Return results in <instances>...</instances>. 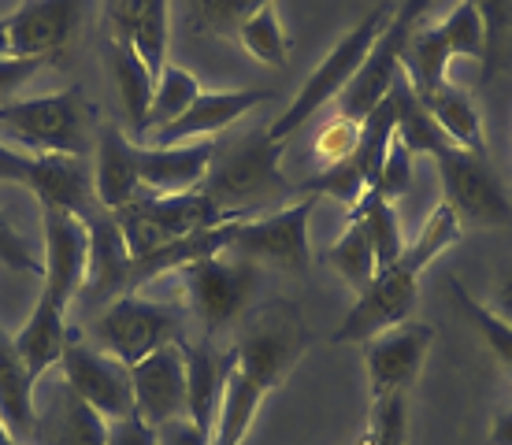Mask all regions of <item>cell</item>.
<instances>
[{
    "label": "cell",
    "mask_w": 512,
    "mask_h": 445,
    "mask_svg": "<svg viewBox=\"0 0 512 445\" xmlns=\"http://www.w3.org/2000/svg\"><path fill=\"white\" fill-rule=\"evenodd\" d=\"M461 219L446 201L438 204L435 212L427 216L423 230L405 245V253L397 256L394 264L383 267L368 290L357 293L353 308L346 319L338 323V331L331 334L334 345H364L375 334L390 331L397 323H405L416 308V293H420V275L423 267H431L438 256L446 253L449 245L461 242Z\"/></svg>",
    "instance_id": "cell-1"
},
{
    "label": "cell",
    "mask_w": 512,
    "mask_h": 445,
    "mask_svg": "<svg viewBox=\"0 0 512 445\" xmlns=\"http://www.w3.org/2000/svg\"><path fill=\"white\" fill-rule=\"evenodd\" d=\"M201 193L227 216L253 219L264 216V208L290 204L297 186L282 175V141L268 130H249L234 141H216Z\"/></svg>",
    "instance_id": "cell-2"
},
{
    "label": "cell",
    "mask_w": 512,
    "mask_h": 445,
    "mask_svg": "<svg viewBox=\"0 0 512 445\" xmlns=\"http://www.w3.org/2000/svg\"><path fill=\"white\" fill-rule=\"evenodd\" d=\"M93 130H97V108L82 93V86L0 104V138L30 149V156L56 153L86 160L93 149Z\"/></svg>",
    "instance_id": "cell-3"
},
{
    "label": "cell",
    "mask_w": 512,
    "mask_h": 445,
    "mask_svg": "<svg viewBox=\"0 0 512 445\" xmlns=\"http://www.w3.org/2000/svg\"><path fill=\"white\" fill-rule=\"evenodd\" d=\"M308 349V327L301 316V305L290 297H271L268 305H256L245 312L242 331L234 338V368L268 397L290 379L297 360Z\"/></svg>",
    "instance_id": "cell-4"
},
{
    "label": "cell",
    "mask_w": 512,
    "mask_h": 445,
    "mask_svg": "<svg viewBox=\"0 0 512 445\" xmlns=\"http://www.w3.org/2000/svg\"><path fill=\"white\" fill-rule=\"evenodd\" d=\"M123 227V238H127L130 256H149L160 245H171L179 238H190L197 230L219 227V223H234L238 216H227L223 208L208 201L201 190L190 193H171V197H160V193H145L141 190L127 208L112 212Z\"/></svg>",
    "instance_id": "cell-5"
},
{
    "label": "cell",
    "mask_w": 512,
    "mask_h": 445,
    "mask_svg": "<svg viewBox=\"0 0 512 445\" xmlns=\"http://www.w3.org/2000/svg\"><path fill=\"white\" fill-rule=\"evenodd\" d=\"M383 23H386V8H372V12L364 15V19L349 30L346 38L338 41V45L323 56L320 67L305 78V86L297 89V97L290 101V108H286V112H282L279 119L268 127L271 138L286 141L290 134H297V130L305 127L308 119L320 112L323 104L338 101V97L346 93V86L353 82V75L360 71L364 56H368V49H372L375 38H379Z\"/></svg>",
    "instance_id": "cell-6"
},
{
    "label": "cell",
    "mask_w": 512,
    "mask_h": 445,
    "mask_svg": "<svg viewBox=\"0 0 512 445\" xmlns=\"http://www.w3.org/2000/svg\"><path fill=\"white\" fill-rule=\"evenodd\" d=\"M179 323H182L179 305L127 293V297H119V301L101 308V316L93 319L90 334H93V345L101 353L116 356L127 368H134L149 353L179 342Z\"/></svg>",
    "instance_id": "cell-7"
},
{
    "label": "cell",
    "mask_w": 512,
    "mask_h": 445,
    "mask_svg": "<svg viewBox=\"0 0 512 445\" xmlns=\"http://www.w3.org/2000/svg\"><path fill=\"white\" fill-rule=\"evenodd\" d=\"M320 197H301V201L282 204L279 212H264V216L242 219L231 234L227 253L242 256L256 267H279L286 275H305L312 249H308V223H312V208Z\"/></svg>",
    "instance_id": "cell-8"
},
{
    "label": "cell",
    "mask_w": 512,
    "mask_h": 445,
    "mask_svg": "<svg viewBox=\"0 0 512 445\" xmlns=\"http://www.w3.org/2000/svg\"><path fill=\"white\" fill-rule=\"evenodd\" d=\"M431 0H401L394 8V15L383 23L375 45L368 49L360 71L353 75V82L346 86V93L338 97V119L349 123H364V115L372 112L375 104L386 101V93L394 86V78L401 75V56L409 49V38L416 34L420 15L427 12Z\"/></svg>",
    "instance_id": "cell-9"
},
{
    "label": "cell",
    "mask_w": 512,
    "mask_h": 445,
    "mask_svg": "<svg viewBox=\"0 0 512 445\" xmlns=\"http://www.w3.org/2000/svg\"><path fill=\"white\" fill-rule=\"evenodd\" d=\"M179 279L186 297H190L193 316L205 323L208 334H216L223 327H231L249 308L256 286H260V267L223 249V253L182 267Z\"/></svg>",
    "instance_id": "cell-10"
},
{
    "label": "cell",
    "mask_w": 512,
    "mask_h": 445,
    "mask_svg": "<svg viewBox=\"0 0 512 445\" xmlns=\"http://www.w3.org/2000/svg\"><path fill=\"white\" fill-rule=\"evenodd\" d=\"M431 160L438 164L446 204L457 212L461 227L464 223H472V227H505L509 223L512 204L483 156L468 153L461 145H446Z\"/></svg>",
    "instance_id": "cell-11"
},
{
    "label": "cell",
    "mask_w": 512,
    "mask_h": 445,
    "mask_svg": "<svg viewBox=\"0 0 512 445\" xmlns=\"http://www.w3.org/2000/svg\"><path fill=\"white\" fill-rule=\"evenodd\" d=\"M64 382L82 401H90L104 420H123L134 416V386H130V368L116 356L101 353L97 345H86L82 334L71 331L60 356Z\"/></svg>",
    "instance_id": "cell-12"
},
{
    "label": "cell",
    "mask_w": 512,
    "mask_h": 445,
    "mask_svg": "<svg viewBox=\"0 0 512 445\" xmlns=\"http://www.w3.org/2000/svg\"><path fill=\"white\" fill-rule=\"evenodd\" d=\"M41 234H45V256H41V290L64 308L78 297L90 267V223L71 216L64 208L41 204Z\"/></svg>",
    "instance_id": "cell-13"
},
{
    "label": "cell",
    "mask_w": 512,
    "mask_h": 445,
    "mask_svg": "<svg viewBox=\"0 0 512 445\" xmlns=\"http://www.w3.org/2000/svg\"><path fill=\"white\" fill-rule=\"evenodd\" d=\"M431 342H435V327L416 323V319H405L390 331L368 338L364 342V368H368L372 401L386 394H409V386H416V379H420Z\"/></svg>",
    "instance_id": "cell-14"
},
{
    "label": "cell",
    "mask_w": 512,
    "mask_h": 445,
    "mask_svg": "<svg viewBox=\"0 0 512 445\" xmlns=\"http://www.w3.org/2000/svg\"><path fill=\"white\" fill-rule=\"evenodd\" d=\"M90 0H23L8 15L12 56L23 60H56L75 41Z\"/></svg>",
    "instance_id": "cell-15"
},
{
    "label": "cell",
    "mask_w": 512,
    "mask_h": 445,
    "mask_svg": "<svg viewBox=\"0 0 512 445\" xmlns=\"http://www.w3.org/2000/svg\"><path fill=\"white\" fill-rule=\"evenodd\" d=\"M130 386H134V412L149 427H167L186 416V356L182 342L164 345L138 360L130 368Z\"/></svg>",
    "instance_id": "cell-16"
},
{
    "label": "cell",
    "mask_w": 512,
    "mask_h": 445,
    "mask_svg": "<svg viewBox=\"0 0 512 445\" xmlns=\"http://www.w3.org/2000/svg\"><path fill=\"white\" fill-rule=\"evenodd\" d=\"M130 267L134 256L127 249L123 227L112 212H97L90 219V267L78 297L90 308H104L130 293Z\"/></svg>",
    "instance_id": "cell-17"
},
{
    "label": "cell",
    "mask_w": 512,
    "mask_h": 445,
    "mask_svg": "<svg viewBox=\"0 0 512 445\" xmlns=\"http://www.w3.org/2000/svg\"><path fill=\"white\" fill-rule=\"evenodd\" d=\"M275 93L268 89H231V93H201L197 101L186 108V112L160 127L156 134H149L153 145H186V141H201V138H216L223 130L245 119V115L260 108L264 101H271Z\"/></svg>",
    "instance_id": "cell-18"
},
{
    "label": "cell",
    "mask_w": 512,
    "mask_h": 445,
    "mask_svg": "<svg viewBox=\"0 0 512 445\" xmlns=\"http://www.w3.org/2000/svg\"><path fill=\"white\" fill-rule=\"evenodd\" d=\"M212 156H216V138L186 141V145H138L141 190L160 197L201 190Z\"/></svg>",
    "instance_id": "cell-19"
},
{
    "label": "cell",
    "mask_w": 512,
    "mask_h": 445,
    "mask_svg": "<svg viewBox=\"0 0 512 445\" xmlns=\"http://www.w3.org/2000/svg\"><path fill=\"white\" fill-rule=\"evenodd\" d=\"M26 445H108V420L60 379L45 408L34 416Z\"/></svg>",
    "instance_id": "cell-20"
},
{
    "label": "cell",
    "mask_w": 512,
    "mask_h": 445,
    "mask_svg": "<svg viewBox=\"0 0 512 445\" xmlns=\"http://www.w3.org/2000/svg\"><path fill=\"white\" fill-rule=\"evenodd\" d=\"M93 193L104 212L127 208L141 193V171H138V141H130L116 123H101L97 141H93Z\"/></svg>",
    "instance_id": "cell-21"
},
{
    "label": "cell",
    "mask_w": 512,
    "mask_h": 445,
    "mask_svg": "<svg viewBox=\"0 0 512 445\" xmlns=\"http://www.w3.org/2000/svg\"><path fill=\"white\" fill-rule=\"evenodd\" d=\"M182 356H186V420L205 438H212L219 401H223V386H227V375L234 368V353L231 349L219 353L212 342H182Z\"/></svg>",
    "instance_id": "cell-22"
},
{
    "label": "cell",
    "mask_w": 512,
    "mask_h": 445,
    "mask_svg": "<svg viewBox=\"0 0 512 445\" xmlns=\"http://www.w3.org/2000/svg\"><path fill=\"white\" fill-rule=\"evenodd\" d=\"M67 338H71V327H67V312L56 305V301H52L49 293L41 290L38 293V305H34L30 319L23 323V331L12 334L15 353H19V360L26 364L30 379L38 382L45 371L60 364Z\"/></svg>",
    "instance_id": "cell-23"
},
{
    "label": "cell",
    "mask_w": 512,
    "mask_h": 445,
    "mask_svg": "<svg viewBox=\"0 0 512 445\" xmlns=\"http://www.w3.org/2000/svg\"><path fill=\"white\" fill-rule=\"evenodd\" d=\"M238 223H242V219H234V223H219V227H208V230H197V234H190V238H179V242L153 249L149 256H138L134 267H130V293L145 290L149 282H156L160 275H167V271H175V275H179L182 267L197 264V260H205V256L223 253V249L231 245V234H234Z\"/></svg>",
    "instance_id": "cell-24"
},
{
    "label": "cell",
    "mask_w": 512,
    "mask_h": 445,
    "mask_svg": "<svg viewBox=\"0 0 512 445\" xmlns=\"http://www.w3.org/2000/svg\"><path fill=\"white\" fill-rule=\"evenodd\" d=\"M112 38L130 41L145 67L160 75L167 64V0H116Z\"/></svg>",
    "instance_id": "cell-25"
},
{
    "label": "cell",
    "mask_w": 512,
    "mask_h": 445,
    "mask_svg": "<svg viewBox=\"0 0 512 445\" xmlns=\"http://www.w3.org/2000/svg\"><path fill=\"white\" fill-rule=\"evenodd\" d=\"M34 379L26 364L15 353L12 334L0 327V427L8 431L15 445L30 442V431H34Z\"/></svg>",
    "instance_id": "cell-26"
},
{
    "label": "cell",
    "mask_w": 512,
    "mask_h": 445,
    "mask_svg": "<svg viewBox=\"0 0 512 445\" xmlns=\"http://www.w3.org/2000/svg\"><path fill=\"white\" fill-rule=\"evenodd\" d=\"M104 60H108V75L116 82V93L123 101V112H127L130 127L138 138H145L149 130V104H153V89H156V75L145 67L134 45L123 38H112L108 49H104Z\"/></svg>",
    "instance_id": "cell-27"
},
{
    "label": "cell",
    "mask_w": 512,
    "mask_h": 445,
    "mask_svg": "<svg viewBox=\"0 0 512 445\" xmlns=\"http://www.w3.org/2000/svg\"><path fill=\"white\" fill-rule=\"evenodd\" d=\"M416 97H420L423 108L431 112V119L442 127V134H446L453 145H461V149L487 160L483 119H479V108H475V101L464 89H457L453 82H442V86L427 89V93H416Z\"/></svg>",
    "instance_id": "cell-28"
},
{
    "label": "cell",
    "mask_w": 512,
    "mask_h": 445,
    "mask_svg": "<svg viewBox=\"0 0 512 445\" xmlns=\"http://www.w3.org/2000/svg\"><path fill=\"white\" fill-rule=\"evenodd\" d=\"M260 405H264V394L245 379L242 371L231 368L208 445H242L245 434H249V427H253V420H256V412H260Z\"/></svg>",
    "instance_id": "cell-29"
},
{
    "label": "cell",
    "mask_w": 512,
    "mask_h": 445,
    "mask_svg": "<svg viewBox=\"0 0 512 445\" xmlns=\"http://www.w3.org/2000/svg\"><path fill=\"white\" fill-rule=\"evenodd\" d=\"M349 223H360V227L368 230V238H372V249H375V260H379V271L390 267L397 256L405 253V234H401V223H397V212L394 204L383 201V197H375L368 193L360 204L349 208Z\"/></svg>",
    "instance_id": "cell-30"
},
{
    "label": "cell",
    "mask_w": 512,
    "mask_h": 445,
    "mask_svg": "<svg viewBox=\"0 0 512 445\" xmlns=\"http://www.w3.org/2000/svg\"><path fill=\"white\" fill-rule=\"evenodd\" d=\"M205 89L197 82L193 71H186L182 64H164L160 67V75H156V89H153V104H149V130H145V138L156 134L160 127L167 123H175L186 108H190L197 97H201Z\"/></svg>",
    "instance_id": "cell-31"
},
{
    "label": "cell",
    "mask_w": 512,
    "mask_h": 445,
    "mask_svg": "<svg viewBox=\"0 0 512 445\" xmlns=\"http://www.w3.org/2000/svg\"><path fill=\"white\" fill-rule=\"evenodd\" d=\"M323 264H331L353 293L368 290V282L379 275V260H375L372 238H368V230L360 227V223H349L346 234L323 253Z\"/></svg>",
    "instance_id": "cell-32"
},
{
    "label": "cell",
    "mask_w": 512,
    "mask_h": 445,
    "mask_svg": "<svg viewBox=\"0 0 512 445\" xmlns=\"http://www.w3.org/2000/svg\"><path fill=\"white\" fill-rule=\"evenodd\" d=\"M234 38L242 41V49L249 52L253 60H260V64H271V67L290 64V38H286V30H282V23H279L275 0L260 4V8L238 26Z\"/></svg>",
    "instance_id": "cell-33"
},
{
    "label": "cell",
    "mask_w": 512,
    "mask_h": 445,
    "mask_svg": "<svg viewBox=\"0 0 512 445\" xmlns=\"http://www.w3.org/2000/svg\"><path fill=\"white\" fill-rule=\"evenodd\" d=\"M483 19V86L498 75L501 67L512 64V0H472Z\"/></svg>",
    "instance_id": "cell-34"
},
{
    "label": "cell",
    "mask_w": 512,
    "mask_h": 445,
    "mask_svg": "<svg viewBox=\"0 0 512 445\" xmlns=\"http://www.w3.org/2000/svg\"><path fill=\"white\" fill-rule=\"evenodd\" d=\"M449 290H453V297H457V308L464 312V319H468V323L475 327V334L483 338V345L498 356V364L512 375V327L505 323V319L494 316L487 305H479L457 279H449Z\"/></svg>",
    "instance_id": "cell-35"
},
{
    "label": "cell",
    "mask_w": 512,
    "mask_h": 445,
    "mask_svg": "<svg viewBox=\"0 0 512 445\" xmlns=\"http://www.w3.org/2000/svg\"><path fill=\"white\" fill-rule=\"evenodd\" d=\"M409 442V394H386L372 401L368 431L360 445H405Z\"/></svg>",
    "instance_id": "cell-36"
},
{
    "label": "cell",
    "mask_w": 512,
    "mask_h": 445,
    "mask_svg": "<svg viewBox=\"0 0 512 445\" xmlns=\"http://www.w3.org/2000/svg\"><path fill=\"white\" fill-rule=\"evenodd\" d=\"M438 34L446 41L449 56H468V60H483V19L475 12L472 0H461L453 12L446 15V23H438Z\"/></svg>",
    "instance_id": "cell-37"
},
{
    "label": "cell",
    "mask_w": 512,
    "mask_h": 445,
    "mask_svg": "<svg viewBox=\"0 0 512 445\" xmlns=\"http://www.w3.org/2000/svg\"><path fill=\"white\" fill-rule=\"evenodd\" d=\"M260 4H268V0H193V26L205 30V34L234 38L238 26H242Z\"/></svg>",
    "instance_id": "cell-38"
},
{
    "label": "cell",
    "mask_w": 512,
    "mask_h": 445,
    "mask_svg": "<svg viewBox=\"0 0 512 445\" xmlns=\"http://www.w3.org/2000/svg\"><path fill=\"white\" fill-rule=\"evenodd\" d=\"M412 186V153L401 145V141H390V149H386V160L379 167V178H375V197H383V201L397 204Z\"/></svg>",
    "instance_id": "cell-39"
},
{
    "label": "cell",
    "mask_w": 512,
    "mask_h": 445,
    "mask_svg": "<svg viewBox=\"0 0 512 445\" xmlns=\"http://www.w3.org/2000/svg\"><path fill=\"white\" fill-rule=\"evenodd\" d=\"M357 138H360V123L334 119V123H327V127L320 130L312 156H316V160L323 164V171H327V167L342 164L346 156H353V149H357Z\"/></svg>",
    "instance_id": "cell-40"
},
{
    "label": "cell",
    "mask_w": 512,
    "mask_h": 445,
    "mask_svg": "<svg viewBox=\"0 0 512 445\" xmlns=\"http://www.w3.org/2000/svg\"><path fill=\"white\" fill-rule=\"evenodd\" d=\"M0 264L19 271V275H41L45 267L34 256V249L26 245V238L12 227V219L0 212Z\"/></svg>",
    "instance_id": "cell-41"
},
{
    "label": "cell",
    "mask_w": 512,
    "mask_h": 445,
    "mask_svg": "<svg viewBox=\"0 0 512 445\" xmlns=\"http://www.w3.org/2000/svg\"><path fill=\"white\" fill-rule=\"evenodd\" d=\"M0 182H19L26 190H34V182H38V156L19 153L8 141H0Z\"/></svg>",
    "instance_id": "cell-42"
},
{
    "label": "cell",
    "mask_w": 512,
    "mask_h": 445,
    "mask_svg": "<svg viewBox=\"0 0 512 445\" xmlns=\"http://www.w3.org/2000/svg\"><path fill=\"white\" fill-rule=\"evenodd\" d=\"M49 60H23V56H0V104L12 97L15 89H23L30 78L38 75Z\"/></svg>",
    "instance_id": "cell-43"
},
{
    "label": "cell",
    "mask_w": 512,
    "mask_h": 445,
    "mask_svg": "<svg viewBox=\"0 0 512 445\" xmlns=\"http://www.w3.org/2000/svg\"><path fill=\"white\" fill-rule=\"evenodd\" d=\"M108 445H160V431L149 427L138 412L108 423Z\"/></svg>",
    "instance_id": "cell-44"
},
{
    "label": "cell",
    "mask_w": 512,
    "mask_h": 445,
    "mask_svg": "<svg viewBox=\"0 0 512 445\" xmlns=\"http://www.w3.org/2000/svg\"><path fill=\"white\" fill-rule=\"evenodd\" d=\"M164 431H167V445H208V438L197 431L190 420H186V423H182V420L167 423Z\"/></svg>",
    "instance_id": "cell-45"
},
{
    "label": "cell",
    "mask_w": 512,
    "mask_h": 445,
    "mask_svg": "<svg viewBox=\"0 0 512 445\" xmlns=\"http://www.w3.org/2000/svg\"><path fill=\"white\" fill-rule=\"evenodd\" d=\"M490 445H512V408L498 412L494 420H490V434H487Z\"/></svg>",
    "instance_id": "cell-46"
},
{
    "label": "cell",
    "mask_w": 512,
    "mask_h": 445,
    "mask_svg": "<svg viewBox=\"0 0 512 445\" xmlns=\"http://www.w3.org/2000/svg\"><path fill=\"white\" fill-rule=\"evenodd\" d=\"M490 312L498 319H505L512 327V275L505 282H501L498 290H494V301H490Z\"/></svg>",
    "instance_id": "cell-47"
},
{
    "label": "cell",
    "mask_w": 512,
    "mask_h": 445,
    "mask_svg": "<svg viewBox=\"0 0 512 445\" xmlns=\"http://www.w3.org/2000/svg\"><path fill=\"white\" fill-rule=\"evenodd\" d=\"M0 56H12V38H8V19H0Z\"/></svg>",
    "instance_id": "cell-48"
},
{
    "label": "cell",
    "mask_w": 512,
    "mask_h": 445,
    "mask_svg": "<svg viewBox=\"0 0 512 445\" xmlns=\"http://www.w3.org/2000/svg\"><path fill=\"white\" fill-rule=\"evenodd\" d=\"M0 442H12V438H8V431H4V427H0ZM15 445V442H12Z\"/></svg>",
    "instance_id": "cell-49"
},
{
    "label": "cell",
    "mask_w": 512,
    "mask_h": 445,
    "mask_svg": "<svg viewBox=\"0 0 512 445\" xmlns=\"http://www.w3.org/2000/svg\"><path fill=\"white\" fill-rule=\"evenodd\" d=\"M0 445H12V442H0Z\"/></svg>",
    "instance_id": "cell-50"
}]
</instances>
